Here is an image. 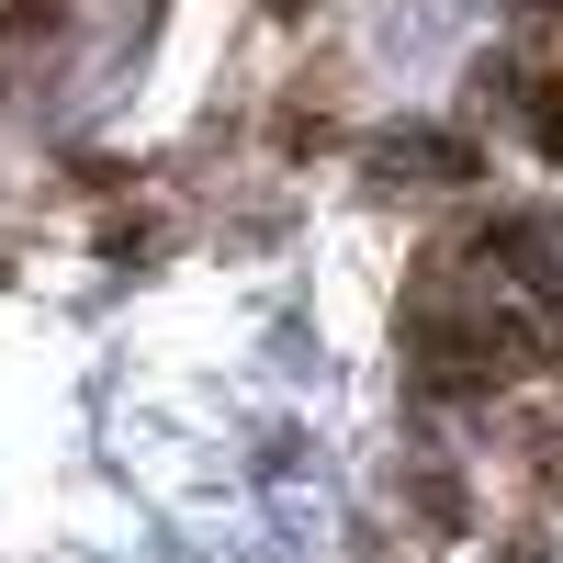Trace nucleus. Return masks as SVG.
<instances>
[{"label":"nucleus","mask_w":563,"mask_h":563,"mask_svg":"<svg viewBox=\"0 0 563 563\" xmlns=\"http://www.w3.org/2000/svg\"><path fill=\"white\" fill-rule=\"evenodd\" d=\"M384 169H440V180H474V147H462V135H395V147H384Z\"/></svg>","instance_id":"obj_1"},{"label":"nucleus","mask_w":563,"mask_h":563,"mask_svg":"<svg viewBox=\"0 0 563 563\" xmlns=\"http://www.w3.org/2000/svg\"><path fill=\"white\" fill-rule=\"evenodd\" d=\"M530 135L563 158V79H541V90H530Z\"/></svg>","instance_id":"obj_2"},{"label":"nucleus","mask_w":563,"mask_h":563,"mask_svg":"<svg viewBox=\"0 0 563 563\" xmlns=\"http://www.w3.org/2000/svg\"><path fill=\"white\" fill-rule=\"evenodd\" d=\"M530 282H541V316L563 327V249H552V271H530Z\"/></svg>","instance_id":"obj_3"}]
</instances>
